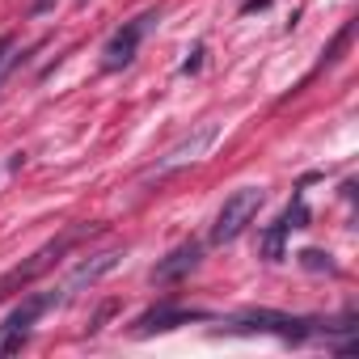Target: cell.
Segmentation results:
<instances>
[{
  "label": "cell",
  "instance_id": "cell-6",
  "mask_svg": "<svg viewBox=\"0 0 359 359\" xmlns=\"http://www.w3.org/2000/svg\"><path fill=\"white\" fill-rule=\"evenodd\" d=\"M199 258H203V250H199L195 241L177 245L173 254H165V258L152 266V283H177V279H187V275L199 266Z\"/></svg>",
  "mask_w": 359,
  "mask_h": 359
},
{
  "label": "cell",
  "instance_id": "cell-8",
  "mask_svg": "<svg viewBox=\"0 0 359 359\" xmlns=\"http://www.w3.org/2000/svg\"><path fill=\"white\" fill-rule=\"evenodd\" d=\"M212 140H216V127H203V131H199L195 140L177 144V148H173V152H169V156L161 161V169H173V165H187V161H195V156H199V152H203V148H208Z\"/></svg>",
  "mask_w": 359,
  "mask_h": 359
},
{
  "label": "cell",
  "instance_id": "cell-3",
  "mask_svg": "<svg viewBox=\"0 0 359 359\" xmlns=\"http://www.w3.org/2000/svg\"><path fill=\"white\" fill-rule=\"evenodd\" d=\"M55 300H64L60 292H47V296H26L9 317H5V325H0V355H13V351H22V342H26V334L34 330V321L55 304Z\"/></svg>",
  "mask_w": 359,
  "mask_h": 359
},
{
  "label": "cell",
  "instance_id": "cell-11",
  "mask_svg": "<svg viewBox=\"0 0 359 359\" xmlns=\"http://www.w3.org/2000/svg\"><path fill=\"white\" fill-rule=\"evenodd\" d=\"M199 55H203V51H195V55H191V60H187V64H182V72H199V64H203V60H199Z\"/></svg>",
  "mask_w": 359,
  "mask_h": 359
},
{
  "label": "cell",
  "instance_id": "cell-2",
  "mask_svg": "<svg viewBox=\"0 0 359 359\" xmlns=\"http://www.w3.org/2000/svg\"><path fill=\"white\" fill-rule=\"evenodd\" d=\"M229 334H279L287 342H300L309 334H317L321 325L309 321V317H287V313H271V309H254V313H241L224 325Z\"/></svg>",
  "mask_w": 359,
  "mask_h": 359
},
{
  "label": "cell",
  "instance_id": "cell-4",
  "mask_svg": "<svg viewBox=\"0 0 359 359\" xmlns=\"http://www.w3.org/2000/svg\"><path fill=\"white\" fill-rule=\"evenodd\" d=\"M156 22V13L148 9V13H140L135 22H127L123 30H114V39L106 43V51H102V64L114 72V68H127L131 60H135V47H140V39L148 34V26Z\"/></svg>",
  "mask_w": 359,
  "mask_h": 359
},
{
  "label": "cell",
  "instance_id": "cell-10",
  "mask_svg": "<svg viewBox=\"0 0 359 359\" xmlns=\"http://www.w3.org/2000/svg\"><path fill=\"white\" fill-rule=\"evenodd\" d=\"M9 51H13V34H0V72L9 64Z\"/></svg>",
  "mask_w": 359,
  "mask_h": 359
},
{
  "label": "cell",
  "instance_id": "cell-7",
  "mask_svg": "<svg viewBox=\"0 0 359 359\" xmlns=\"http://www.w3.org/2000/svg\"><path fill=\"white\" fill-rule=\"evenodd\" d=\"M118 250H106V254H93V258H85V262H76V271L68 275V283H64V292H81V287H93L102 275H110L114 266H118Z\"/></svg>",
  "mask_w": 359,
  "mask_h": 359
},
{
  "label": "cell",
  "instance_id": "cell-1",
  "mask_svg": "<svg viewBox=\"0 0 359 359\" xmlns=\"http://www.w3.org/2000/svg\"><path fill=\"white\" fill-rule=\"evenodd\" d=\"M262 203H266V195H262L258 187H245V191L229 195V199H224V208L216 212V224H212V245H229V241H237V237H241V233L258 220Z\"/></svg>",
  "mask_w": 359,
  "mask_h": 359
},
{
  "label": "cell",
  "instance_id": "cell-5",
  "mask_svg": "<svg viewBox=\"0 0 359 359\" xmlns=\"http://www.w3.org/2000/svg\"><path fill=\"white\" fill-rule=\"evenodd\" d=\"M203 309H173V304H156L135 321V338H148L156 330H173V325H187V321H203Z\"/></svg>",
  "mask_w": 359,
  "mask_h": 359
},
{
  "label": "cell",
  "instance_id": "cell-9",
  "mask_svg": "<svg viewBox=\"0 0 359 359\" xmlns=\"http://www.w3.org/2000/svg\"><path fill=\"white\" fill-rule=\"evenodd\" d=\"M296 258H300V266H304V271H334L330 254H321V250H300Z\"/></svg>",
  "mask_w": 359,
  "mask_h": 359
}]
</instances>
